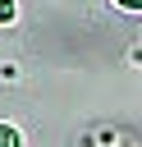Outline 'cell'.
I'll return each mask as SVG.
<instances>
[{"mask_svg": "<svg viewBox=\"0 0 142 147\" xmlns=\"http://www.w3.org/2000/svg\"><path fill=\"white\" fill-rule=\"evenodd\" d=\"M0 147H18V133H14L9 124H0Z\"/></svg>", "mask_w": 142, "mask_h": 147, "instance_id": "1", "label": "cell"}, {"mask_svg": "<svg viewBox=\"0 0 142 147\" xmlns=\"http://www.w3.org/2000/svg\"><path fill=\"white\" fill-rule=\"evenodd\" d=\"M14 18V0H0V23H9Z\"/></svg>", "mask_w": 142, "mask_h": 147, "instance_id": "2", "label": "cell"}, {"mask_svg": "<svg viewBox=\"0 0 142 147\" xmlns=\"http://www.w3.org/2000/svg\"><path fill=\"white\" fill-rule=\"evenodd\" d=\"M119 9H142V0H115Z\"/></svg>", "mask_w": 142, "mask_h": 147, "instance_id": "3", "label": "cell"}]
</instances>
